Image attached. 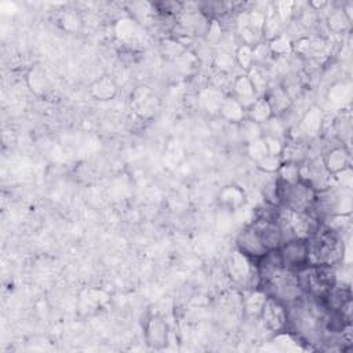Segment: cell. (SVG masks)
<instances>
[{
  "instance_id": "cell-2",
  "label": "cell",
  "mask_w": 353,
  "mask_h": 353,
  "mask_svg": "<svg viewBox=\"0 0 353 353\" xmlns=\"http://www.w3.org/2000/svg\"><path fill=\"white\" fill-rule=\"evenodd\" d=\"M239 248H240V252L244 254L245 256H254V258H261L266 252L254 225H250L248 228H245L239 236Z\"/></svg>"
},
{
  "instance_id": "cell-1",
  "label": "cell",
  "mask_w": 353,
  "mask_h": 353,
  "mask_svg": "<svg viewBox=\"0 0 353 353\" xmlns=\"http://www.w3.org/2000/svg\"><path fill=\"white\" fill-rule=\"evenodd\" d=\"M279 251H280L283 265L288 269L296 270L307 265V261H309L307 239L287 240L280 245Z\"/></svg>"
}]
</instances>
